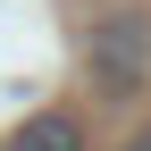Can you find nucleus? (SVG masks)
I'll list each match as a JSON object with an SVG mask.
<instances>
[{
  "label": "nucleus",
  "instance_id": "2",
  "mask_svg": "<svg viewBox=\"0 0 151 151\" xmlns=\"http://www.w3.org/2000/svg\"><path fill=\"white\" fill-rule=\"evenodd\" d=\"M0 151H92V126L76 118V109H34V118L9 126Z\"/></svg>",
  "mask_w": 151,
  "mask_h": 151
},
{
  "label": "nucleus",
  "instance_id": "1",
  "mask_svg": "<svg viewBox=\"0 0 151 151\" xmlns=\"http://www.w3.org/2000/svg\"><path fill=\"white\" fill-rule=\"evenodd\" d=\"M84 59H92V84H101V92H143L151 84V17L143 9L101 17L92 42H84Z\"/></svg>",
  "mask_w": 151,
  "mask_h": 151
},
{
  "label": "nucleus",
  "instance_id": "3",
  "mask_svg": "<svg viewBox=\"0 0 151 151\" xmlns=\"http://www.w3.org/2000/svg\"><path fill=\"white\" fill-rule=\"evenodd\" d=\"M118 151H151V118H143V126H134V134H126Z\"/></svg>",
  "mask_w": 151,
  "mask_h": 151
}]
</instances>
